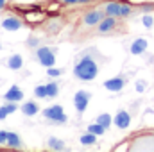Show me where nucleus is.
Masks as SVG:
<instances>
[{"mask_svg": "<svg viewBox=\"0 0 154 152\" xmlns=\"http://www.w3.org/2000/svg\"><path fill=\"white\" fill-rule=\"evenodd\" d=\"M43 116L54 123H65L66 122V114H65V109L59 106V104H54V106H48L43 109Z\"/></svg>", "mask_w": 154, "mask_h": 152, "instance_id": "39448f33", "label": "nucleus"}, {"mask_svg": "<svg viewBox=\"0 0 154 152\" xmlns=\"http://www.w3.org/2000/svg\"><path fill=\"white\" fill-rule=\"evenodd\" d=\"M2 27L5 31H20L23 27V20L18 16H5L2 20Z\"/></svg>", "mask_w": 154, "mask_h": 152, "instance_id": "1a4fd4ad", "label": "nucleus"}, {"mask_svg": "<svg viewBox=\"0 0 154 152\" xmlns=\"http://www.w3.org/2000/svg\"><path fill=\"white\" fill-rule=\"evenodd\" d=\"M61 27H63V20L61 18H50L48 20V23L45 25V31L48 32V34H56V32H59L61 31Z\"/></svg>", "mask_w": 154, "mask_h": 152, "instance_id": "4468645a", "label": "nucleus"}, {"mask_svg": "<svg viewBox=\"0 0 154 152\" xmlns=\"http://www.w3.org/2000/svg\"><path fill=\"white\" fill-rule=\"evenodd\" d=\"M18 109V106H16V102H7L5 106H2L0 108V120H5V116L11 113H14Z\"/></svg>", "mask_w": 154, "mask_h": 152, "instance_id": "6ab92c4d", "label": "nucleus"}, {"mask_svg": "<svg viewBox=\"0 0 154 152\" xmlns=\"http://www.w3.org/2000/svg\"><path fill=\"white\" fill-rule=\"evenodd\" d=\"M106 16V13L102 11V7H97V9H90L88 13L82 14V20H81V25L86 27V29H95L99 25V22Z\"/></svg>", "mask_w": 154, "mask_h": 152, "instance_id": "20e7f679", "label": "nucleus"}, {"mask_svg": "<svg viewBox=\"0 0 154 152\" xmlns=\"http://www.w3.org/2000/svg\"><path fill=\"white\" fill-rule=\"evenodd\" d=\"M34 97L36 99H48V95H47V84L43 86V84H39L34 88Z\"/></svg>", "mask_w": 154, "mask_h": 152, "instance_id": "b1692460", "label": "nucleus"}, {"mask_svg": "<svg viewBox=\"0 0 154 152\" xmlns=\"http://www.w3.org/2000/svg\"><path fill=\"white\" fill-rule=\"evenodd\" d=\"M142 23H143L145 29H151V27L154 25V16L151 14V13H145V14L142 16Z\"/></svg>", "mask_w": 154, "mask_h": 152, "instance_id": "393cba45", "label": "nucleus"}, {"mask_svg": "<svg viewBox=\"0 0 154 152\" xmlns=\"http://www.w3.org/2000/svg\"><path fill=\"white\" fill-rule=\"evenodd\" d=\"M47 147H48L50 150H65V143H63L59 138H54V136H50V138L47 140Z\"/></svg>", "mask_w": 154, "mask_h": 152, "instance_id": "a211bd4d", "label": "nucleus"}, {"mask_svg": "<svg viewBox=\"0 0 154 152\" xmlns=\"http://www.w3.org/2000/svg\"><path fill=\"white\" fill-rule=\"evenodd\" d=\"M90 93L88 91H84V90H79L75 95H74V106H75L77 113L82 114L86 111V108H88V104H90Z\"/></svg>", "mask_w": 154, "mask_h": 152, "instance_id": "0eeeda50", "label": "nucleus"}, {"mask_svg": "<svg viewBox=\"0 0 154 152\" xmlns=\"http://www.w3.org/2000/svg\"><path fill=\"white\" fill-rule=\"evenodd\" d=\"M0 5H2V7H5V0H0Z\"/></svg>", "mask_w": 154, "mask_h": 152, "instance_id": "473e14b6", "label": "nucleus"}, {"mask_svg": "<svg viewBox=\"0 0 154 152\" xmlns=\"http://www.w3.org/2000/svg\"><path fill=\"white\" fill-rule=\"evenodd\" d=\"M88 132H91V134H97V136H102L104 132H106V129L100 125V123H91V125H88Z\"/></svg>", "mask_w": 154, "mask_h": 152, "instance_id": "5701e85b", "label": "nucleus"}, {"mask_svg": "<svg viewBox=\"0 0 154 152\" xmlns=\"http://www.w3.org/2000/svg\"><path fill=\"white\" fill-rule=\"evenodd\" d=\"M136 11H140V13H143V14H145V13H152L154 11V4H142Z\"/></svg>", "mask_w": 154, "mask_h": 152, "instance_id": "a878e982", "label": "nucleus"}, {"mask_svg": "<svg viewBox=\"0 0 154 152\" xmlns=\"http://www.w3.org/2000/svg\"><path fill=\"white\" fill-rule=\"evenodd\" d=\"M120 29H124L122 25V18H115V16H104L99 25L95 27V34L97 36H109V34H115Z\"/></svg>", "mask_w": 154, "mask_h": 152, "instance_id": "f03ea898", "label": "nucleus"}, {"mask_svg": "<svg viewBox=\"0 0 154 152\" xmlns=\"http://www.w3.org/2000/svg\"><path fill=\"white\" fill-rule=\"evenodd\" d=\"M2 9H4V7H2V5H0V11H2Z\"/></svg>", "mask_w": 154, "mask_h": 152, "instance_id": "72a5a7b5", "label": "nucleus"}, {"mask_svg": "<svg viewBox=\"0 0 154 152\" xmlns=\"http://www.w3.org/2000/svg\"><path fill=\"white\" fill-rule=\"evenodd\" d=\"M4 99H5L7 102H20V100H23V91H22L18 86H11V88L5 91Z\"/></svg>", "mask_w": 154, "mask_h": 152, "instance_id": "ddd939ff", "label": "nucleus"}, {"mask_svg": "<svg viewBox=\"0 0 154 152\" xmlns=\"http://www.w3.org/2000/svg\"><path fill=\"white\" fill-rule=\"evenodd\" d=\"M113 122H115V125L118 129H127L131 125V114L127 113V111H124V109H120L115 114V120Z\"/></svg>", "mask_w": 154, "mask_h": 152, "instance_id": "f8f14e48", "label": "nucleus"}, {"mask_svg": "<svg viewBox=\"0 0 154 152\" xmlns=\"http://www.w3.org/2000/svg\"><path fill=\"white\" fill-rule=\"evenodd\" d=\"M91 54H93V50H86V52L79 54L75 59V65H74V75L82 82H90L99 75V63Z\"/></svg>", "mask_w": 154, "mask_h": 152, "instance_id": "f257e3e1", "label": "nucleus"}, {"mask_svg": "<svg viewBox=\"0 0 154 152\" xmlns=\"http://www.w3.org/2000/svg\"><path fill=\"white\" fill-rule=\"evenodd\" d=\"M47 95H48V99H56L59 95V84L57 82H48L47 84Z\"/></svg>", "mask_w": 154, "mask_h": 152, "instance_id": "aec40b11", "label": "nucleus"}, {"mask_svg": "<svg viewBox=\"0 0 154 152\" xmlns=\"http://www.w3.org/2000/svg\"><path fill=\"white\" fill-rule=\"evenodd\" d=\"M9 149H23V145H22V140H20V136L16 134V132H9L7 134V143H5Z\"/></svg>", "mask_w": 154, "mask_h": 152, "instance_id": "dca6fc26", "label": "nucleus"}, {"mask_svg": "<svg viewBox=\"0 0 154 152\" xmlns=\"http://www.w3.org/2000/svg\"><path fill=\"white\" fill-rule=\"evenodd\" d=\"M47 75H48V77H59V75H61V70H59V68H54V66H48Z\"/></svg>", "mask_w": 154, "mask_h": 152, "instance_id": "bb28decb", "label": "nucleus"}, {"mask_svg": "<svg viewBox=\"0 0 154 152\" xmlns=\"http://www.w3.org/2000/svg\"><path fill=\"white\" fill-rule=\"evenodd\" d=\"M129 150H151L154 152V132H147V134H140L136 138L131 140Z\"/></svg>", "mask_w": 154, "mask_h": 152, "instance_id": "7ed1b4c3", "label": "nucleus"}, {"mask_svg": "<svg viewBox=\"0 0 154 152\" xmlns=\"http://www.w3.org/2000/svg\"><path fill=\"white\" fill-rule=\"evenodd\" d=\"M22 113L27 114V116H34V114L39 113V106L32 100H27V102L22 104Z\"/></svg>", "mask_w": 154, "mask_h": 152, "instance_id": "2eb2a0df", "label": "nucleus"}, {"mask_svg": "<svg viewBox=\"0 0 154 152\" xmlns=\"http://www.w3.org/2000/svg\"><path fill=\"white\" fill-rule=\"evenodd\" d=\"M122 5L124 2H116V0H109L102 5V11L106 13V16H115V18H122Z\"/></svg>", "mask_w": 154, "mask_h": 152, "instance_id": "6e6552de", "label": "nucleus"}, {"mask_svg": "<svg viewBox=\"0 0 154 152\" xmlns=\"http://www.w3.org/2000/svg\"><path fill=\"white\" fill-rule=\"evenodd\" d=\"M7 66H9L11 70H20V68L23 66V59H22V56H18V54L11 56V57L7 59Z\"/></svg>", "mask_w": 154, "mask_h": 152, "instance_id": "f3484780", "label": "nucleus"}, {"mask_svg": "<svg viewBox=\"0 0 154 152\" xmlns=\"http://www.w3.org/2000/svg\"><path fill=\"white\" fill-rule=\"evenodd\" d=\"M38 43H39V41L36 38H29V39H27V45H29L31 48H38Z\"/></svg>", "mask_w": 154, "mask_h": 152, "instance_id": "c756f323", "label": "nucleus"}, {"mask_svg": "<svg viewBox=\"0 0 154 152\" xmlns=\"http://www.w3.org/2000/svg\"><path fill=\"white\" fill-rule=\"evenodd\" d=\"M81 143L82 145H95L97 143V134H91V132H86L81 136Z\"/></svg>", "mask_w": 154, "mask_h": 152, "instance_id": "4be33fe9", "label": "nucleus"}, {"mask_svg": "<svg viewBox=\"0 0 154 152\" xmlns=\"http://www.w3.org/2000/svg\"><path fill=\"white\" fill-rule=\"evenodd\" d=\"M36 57L43 66H54L56 63V50L50 48V47H38L36 48Z\"/></svg>", "mask_w": 154, "mask_h": 152, "instance_id": "423d86ee", "label": "nucleus"}, {"mask_svg": "<svg viewBox=\"0 0 154 152\" xmlns=\"http://www.w3.org/2000/svg\"><path fill=\"white\" fill-rule=\"evenodd\" d=\"M7 131H0V145H5L7 143Z\"/></svg>", "mask_w": 154, "mask_h": 152, "instance_id": "c85d7f7f", "label": "nucleus"}, {"mask_svg": "<svg viewBox=\"0 0 154 152\" xmlns=\"http://www.w3.org/2000/svg\"><path fill=\"white\" fill-rule=\"evenodd\" d=\"M63 4H65V5H77L79 0H63Z\"/></svg>", "mask_w": 154, "mask_h": 152, "instance_id": "7c9ffc66", "label": "nucleus"}, {"mask_svg": "<svg viewBox=\"0 0 154 152\" xmlns=\"http://www.w3.org/2000/svg\"><path fill=\"white\" fill-rule=\"evenodd\" d=\"M88 2H93V0H79V4H88Z\"/></svg>", "mask_w": 154, "mask_h": 152, "instance_id": "2f4dec72", "label": "nucleus"}, {"mask_svg": "<svg viewBox=\"0 0 154 152\" xmlns=\"http://www.w3.org/2000/svg\"><path fill=\"white\" fill-rule=\"evenodd\" d=\"M145 86H147V84H145V81H138V82H136V91H138V93L145 91Z\"/></svg>", "mask_w": 154, "mask_h": 152, "instance_id": "cd10ccee", "label": "nucleus"}, {"mask_svg": "<svg viewBox=\"0 0 154 152\" xmlns=\"http://www.w3.org/2000/svg\"><path fill=\"white\" fill-rule=\"evenodd\" d=\"M111 114H108V113H102V114H99L97 116V123H100L104 129H109V125H111Z\"/></svg>", "mask_w": 154, "mask_h": 152, "instance_id": "412c9836", "label": "nucleus"}, {"mask_svg": "<svg viewBox=\"0 0 154 152\" xmlns=\"http://www.w3.org/2000/svg\"><path fill=\"white\" fill-rule=\"evenodd\" d=\"M147 47H149L147 39H145V38H138V39H134V41L131 43V47H129V52H131L133 56H142V54L147 50Z\"/></svg>", "mask_w": 154, "mask_h": 152, "instance_id": "9b49d317", "label": "nucleus"}, {"mask_svg": "<svg viewBox=\"0 0 154 152\" xmlns=\"http://www.w3.org/2000/svg\"><path fill=\"white\" fill-rule=\"evenodd\" d=\"M124 86H125V79H124V77H113V79H108V81L104 82V88H106L108 91H113V93L122 91Z\"/></svg>", "mask_w": 154, "mask_h": 152, "instance_id": "9d476101", "label": "nucleus"}]
</instances>
